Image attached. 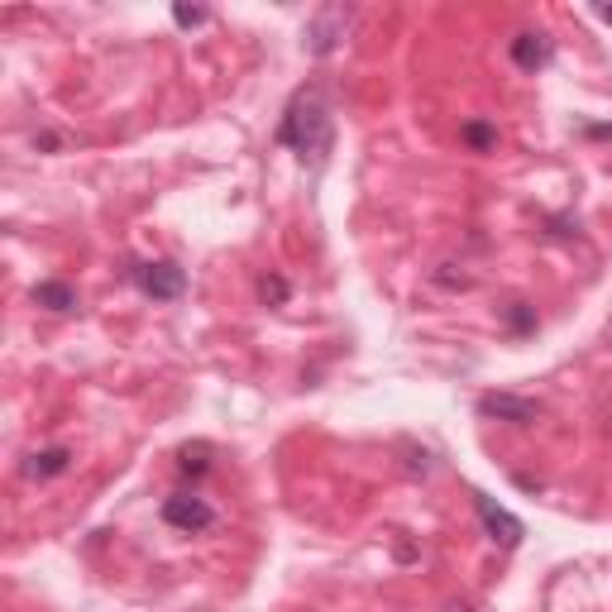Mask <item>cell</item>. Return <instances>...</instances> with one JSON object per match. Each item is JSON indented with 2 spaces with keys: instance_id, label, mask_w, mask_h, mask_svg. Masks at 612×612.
I'll return each mask as SVG.
<instances>
[{
  "instance_id": "obj_4",
  "label": "cell",
  "mask_w": 612,
  "mask_h": 612,
  "mask_svg": "<svg viewBox=\"0 0 612 612\" xmlns=\"http://www.w3.org/2000/svg\"><path fill=\"white\" fill-rule=\"evenodd\" d=\"M479 416H498V421H512V426H531V421L541 416V402L517 397V393H483Z\"/></svg>"
},
{
  "instance_id": "obj_15",
  "label": "cell",
  "mask_w": 612,
  "mask_h": 612,
  "mask_svg": "<svg viewBox=\"0 0 612 612\" xmlns=\"http://www.w3.org/2000/svg\"><path fill=\"white\" fill-rule=\"evenodd\" d=\"M598 20H603V24H612V5H598Z\"/></svg>"
},
{
  "instance_id": "obj_2",
  "label": "cell",
  "mask_w": 612,
  "mask_h": 612,
  "mask_svg": "<svg viewBox=\"0 0 612 612\" xmlns=\"http://www.w3.org/2000/svg\"><path fill=\"white\" fill-rule=\"evenodd\" d=\"M134 283L144 287L153 302H173V297H182V287H187V273L173 259H153V263L134 268Z\"/></svg>"
},
{
  "instance_id": "obj_9",
  "label": "cell",
  "mask_w": 612,
  "mask_h": 612,
  "mask_svg": "<svg viewBox=\"0 0 612 612\" xmlns=\"http://www.w3.org/2000/svg\"><path fill=\"white\" fill-rule=\"evenodd\" d=\"M34 302L48 306V311H72V306H77V292L67 283H39L34 287Z\"/></svg>"
},
{
  "instance_id": "obj_16",
  "label": "cell",
  "mask_w": 612,
  "mask_h": 612,
  "mask_svg": "<svg viewBox=\"0 0 612 612\" xmlns=\"http://www.w3.org/2000/svg\"><path fill=\"white\" fill-rule=\"evenodd\" d=\"M450 612H474V608L469 603H450Z\"/></svg>"
},
{
  "instance_id": "obj_14",
  "label": "cell",
  "mask_w": 612,
  "mask_h": 612,
  "mask_svg": "<svg viewBox=\"0 0 612 612\" xmlns=\"http://www.w3.org/2000/svg\"><path fill=\"white\" fill-rule=\"evenodd\" d=\"M512 326H517V330H531V326H536V316L526 311V302H517V306H512Z\"/></svg>"
},
{
  "instance_id": "obj_6",
  "label": "cell",
  "mask_w": 612,
  "mask_h": 612,
  "mask_svg": "<svg viewBox=\"0 0 612 612\" xmlns=\"http://www.w3.org/2000/svg\"><path fill=\"white\" fill-rule=\"evenodd\" d=\"M345 20H350V10H340V5L321 10V15L311 20V29H306L311 53H330V48H335V39H345Z\"/></svg>"
},
{
  "instance_id": "obj_13",
  "label": "cell",
  "mask_w": 612,
  "mask_h": 612,
  "mask_svg": "<svg viewBox=\"0 0 612 612\" xmlns=\"http://www.w3.org/2000/svg\"><path fill=\"white\" fill-rule=\"evenodd\" d=\"M173 20L182 24V29H192V24L206 20V10H201V5H173Z\"/></svg>"
},
{
  "instance_id": "obj_5",
  "label": "cell",
  "mask_w": 612,
  "mask_h": 612,
  "mask_svg": "<svg viewBox=\"0 0 612 612\" xmlns=\"http://www.w3.org/2000/svg\"><path fill=\"white\" fill-rule=\"evenodd\" d=\"M474 507H479V517H483V526H488V536H493V541H503V546H517V541L526 536V526L517 522L507 507L493 503V498H483V493H479V498H474Z\"/></svg>"
},
{
  "instance_id": "obj_12",
  "label": "cell",
  "mask_w": 612,
  "mask_h": 612,
  "mask_svg": "<svg viewBox=\"0 0 612 612\" xmlns=\"http://www.w3.org/2000/svg\"><path fill=\"white\" fill-rule=\"evenodd\" d=\"M259 297H263L268 306H283V302H287V278H278V273L259 278Z\"/></svg>"
},
{
  "instance_id": "obj_7",
  "label": "cell",
  "mask_w": 612,
  "mask_h": 612,
  "mask_svg": "<svg viewBox=\"0 0 612 612\" xmlns=\"http://www.w3.org/2000/svg\"><path fill=\"white\" fill-rule=\"evenodd\" d=\"M512 63L522 67V72L546 67L550 63V39H546V34H531V29H526V34H517V39H512Z\"/></svg>"
},
{
  "instance_id": "obj_11",
  "label": "cell",
  "mask_w": 612,
  "mask_h": 612,
  "mask_svg": "<svg viewBox=\"0 0 612 612\" xmlns=\"http://www.w3.org/2000/svg\"><path fill=\"white\" fill-rule=\"evenodd\" d=\"M177 469H182V474H206V469H211V445H206V440L182 445V450H177Z\"/></svg>"
},
{
  "instance_id": "obj_8",
  "label": "cell",
  "mask_w": 612,
  "mask_h": 612,
  "mask_svg": "<svg viewBox=\"0 0 612 612\" xmlns=\"http://www.w3.org/2000/svg\"><path fill=\"white\" fill-rule=\"evenodd\" d=\"M67 464H72V455H67L63 445H48L39 455H29L24 474H29V479H58V474H67Z\"/></svg>"
},
{
  "instance_id": "obj_3",
  "label": "cell",
  "mask_w": 612,
  "mask_h": 612,
  "mask_svg": "<svg viewBox=\"0 0 612 612\" xmlns=\"http://www.w3.org/2000/svg\"><path fill=\"white\" fill-rule=\"evenodd\" d=\"M163 522L177 526V531H206V526H216V507L197 498V493H173V498H163Z\"/></svg>"
},
{
  "instance_id": "obj_1",
  "label": "cell",
  "mask_w": 612,
  "mask_h": 612,
  "mask_svg": "<svg viewBox=\"0 0 612 612\" xmlns=\"http://www.w3.org/2000/svg\"><path fill=\"white\" fill-rule=\"evenodd\" d=\"M283 144L302 153V158H326L330 149V115L321 96H297L283 115Z\"/></svg>"
},
{
  "instance_id": "obj_10",
  "label": "cell",
  "mask_w": 612,
  "mask_h": 612,
  "mask_svg": "<svg viewBox=\"0 0 612 612\" xmlns=\"http://www.w3.org/2000/svg\"><path fill=\"white\" fill-rule=\"evenodd\" d=\"M459 139L469 144L474 153H488V149H498V130L488 125V120H469L464 130H459Z\"/></svg>"
}]
</instances>
